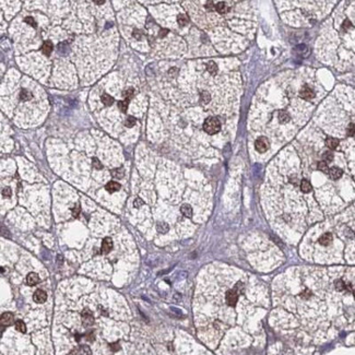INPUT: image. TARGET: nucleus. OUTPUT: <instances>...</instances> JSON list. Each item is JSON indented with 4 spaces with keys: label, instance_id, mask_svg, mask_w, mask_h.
Returning <instances> with one entry per match:
<instances>
[{
    "label": "nucleus",
    "instance_id": "obj_1",
    "mask_svg": "<svg viewBox=\"0 0 355 355\" xmlns=\"http://www.w3.org/2000/svg\"><path fill=\"white\" fill-rule=\"evenodd\" d=\"M203 129L209 135H215L221 129V123L215 117H209L203 123Z\"/></svg>",
    "mask_w": 355,
    "mask_h": 355
},
{
    "label": "nucleus",
    "instance_id": "obj_2",
    "mask_svg": "<svg viewBox=\"0 0 355 355\" xmlns=\"http://www.w3.org/2000/svg\"><path fill=\"white\" fill-rule=\"evenodd\" d=\"M269 146H270V143H269V140L264 137H261L259 139H257L256 143H255V148L256 150L260 153H263L266 151H268Z\"/></svg>",
    "mask_w": 355,
    "mask_h": 355
},
{
    "label": "nucleus",
    "instance_id": "obj_3",
    "mask_svg": "<svg viewBox=\"0 0 355 355\" xmlns=\"http://www.w3.org/2000/svg\"><path fill=\"white\" fill-rule=\"evenodd\" d=\"M226 303H227L228 306H235L238 300V293H237V290L234 289V290H228L226 292V296H225Z\"/></svg>",
    "mask_w": 355,
    "mask_h": 355
},
{
    "label": "nucleus",
    "instance_id": "obj_4",
    "mask_svg": "<svg viewBox=\"0 0 355 355\" xmlns=\"http://www.w3.org/2000/svg\"><path fill=\"white\" fill-rule=\"evenodd\" d=\"M81 317H82L83 326H85V327H90V326L93 325L94 317H93V314H92L91 310H89V309H84V310L82 311V314H81Z\"/></svg>",
    "mask_w": 355,
    "mask_h": 355
},
{
    "label": "nucleus",
    "instance_id": "obj_5",
    "mask_svg": "<svg viewBox=\"0 0 355 355\" xmlns=\"http://www.w3.org/2000/svg\"><path fill=\"white\" fill-rule=\"evenodd\" d=\"M113 248V241L110 237H105L102 241V246H101V252L103 254H108V252L112 250Z\"/></svg>",
    "mask_w": 355,
    "mask_h": 355
},
{
    "label": "nucleus",
    "instance_id": "obj_6",
    "mask_svg": "<svg viewBox=\"0 0 355 355\" xmlns=\"http://www.w3.org/2000/svg\"><path fill=\"white\" fill-rule=\"evenodd\" d=\"M33 299L35 303H38V304H42V303L46 302L47 299V294L45 291L43 290H37L35 293L33 294Z\"/></svg>",
    "mask_w": 355,
    "mask_h": 355
},
{
    "label": "nucleus",
    "instance_id": "obj_7",
    "mask_svg": "<svg viewBox=\"0 0 355 355\" xmlns=\"http://www.w3.org/2000/svg\"><path fill=\"white\" fill-rule=\"evenodd\" d=\"M299 96L304 99H311L314 96H315V93H314V91L310 89V87H307V85H305V87H303L302 90L299 91Z\"/></svg>",
    "mask_w": 355,
    "mask_h": 355
},
{
    "label": "nucleus",
    "instance_id": "obj_8",
    "mask_svg": "<svg viewBox=\"0 0 355 355\" xmlns=\"http://www.w3.org/2000/svg\"><path fill=\"white\" fill-rule=\"evenodd\" d=\"M0 320H1V326H10L14 321V316L11 313H3Z\"/></svg>",
    "mask_w": 355,
    "mask_h": 355
},
{
    "label": "nucleus",
    "instance_id": "obj_9",
    "mask_svg": "<svg viewBox=\"0 0 355 355\" xmlns=\"http://www.w3.org/2000/svg\"><path fill=\"white\" fill-rule=\"evenodd\" d=\"M40 282V277H38L37 273L35 272H30L26 277V283L30 286H34Z\"/></svg>",
    "mask_w": 355,
    "mask_h": 355
},
{
    "label": "nucleus",
    "instance_id": "obj_10",
    "mask_svg": "<svg viewBox=\"0 0 355 355\" xmlns=\"http://www.w3.org/2000/svg\"><path fill=\"white\" fill-rule=\"evenodd\" d=\"M120 187L121 186H120V184H119V183L112 180V182H108L107 184H106L105 189L109 193H116V191H118L119 189H120Z\"/></svg>",
    "mask_w": 355,
    "mask_h": 355
},
{
    "label": "nucleus",
    "instance_id": "obj_11",
    "mask_svg": "<svg viewBox=\"0 0 355 355\" xmlns=\"http://www.w3.org/2000/svg\"><path fill=\"white\" fill-rule=\"evenodd\" d=\"M53 49H54V45L50 40H45V42L43 43V45H42L43 54H45L46 56H49L51 51H53Z\"/></svg>",
    "mask_w": 355,
    "mask_h": 355
},
{
    "label": "nucleus",
    "instance_id": "obj_12",
    "mask_svg": "<svg viewBox=\"0 0 355 355\" xmlns=\"http://www.w3.org/2000/svg\"><path fill=\"white\" fill-rule=\"evenodd\" d=\"M342 169L339 168V167H332V168L329 169V176L332 179H339V178L342 176Z\"/></svg>",
    "mask_w": 355,
    "mask_h": 355
},
{
    "label": "nucleus",
    "instance_id": "obj_13",
    "mask_svg": "<svg viewBox=\"0 0 355 355\" xmlns=\"http://www.w3.org/2000/svg\"><path fill=\"white\" fill-rule=\"evenodd\" d=\"M326 144H327V146L329 149H331V150H334V149L338 148L339 140L336 139V138L329 137V138H327V140H326Z\"/></svg>",
    "mask_w": 355,
    "mask_h": 355
},
{
    "label": "nucleus",
    "instance_id": "obj_14",
    "mask_svg": "<svg viewBox=\"0 0 355 355\" xmlns=\"http://www.w3.org/2000/svg\"><path fill=\"white\" fill-rule=\"evenodd\" d=\"M331 241H332V235L330 234V233H326V234H323L319 238V244H321L323 246H328L329 244H331Z\"/></svg>",
    "mask_w": 355,
    "mask_h": 355
},
{
    "label": "nucleus",
    "instance_id": "obj_15",
    "mask_svg": "<svg viewBox=\"0 0 355 355\" xmlns=\"http://www.w3.org/2000/svg\"><path fill=\"white\" fill-rule=\"evenodd\" d=\"M110 174H112V176L114 178H117V179H120V178L124 177V175H125V171H124L123 167H118V168H114L112 169V172H110Z\"/></svg>",
    "mask_w": 355,
    "mask_h": 355
},
{
    "label": "nucleus",
    "instance_id": "obj_16",
    "mask_svg": "<svg viewBox=\"0 0 355 355\" xmlns=\"http://www.w3.org/2000/svg\"><path fill=\"white\" fill-rule=\"evenodd\" d=\"M180 211L186 218H191L193 216V208L189 204H183L182 208H180Z\"/></svg>",
    "mask_w": 355,
    "mask_h": 355
},
{
    "label": "nucleus",
    "instance_id": "obj_17",
    "mask_svg": "<svg viewBox=\"0 0 355 355\" xmlns=\"http://www.w3.org/2000/svg\"><path fill=\"white\" fill-rule=\"evenodd\" d=\"M101 99H102V102H103L104 105H106V106H110V105H113V103H114V97H112L109 94H107V93L102 94Z\"/></svg>",
    "mask_w": 355,
    "mask_h": 355
},
{
    "label": "nucleus",
    "instance_id": "obj_18",
    "mask_svg": "<svg viewBox=\"0 0 355 355\" xmlns=\"http://www.w3.org/2000/svg\"><path fill=\"white\" fill-rule=\"evenodd\" d=\"M20 98H21L22 101H24V102H28V101H30V99L33 98V95H32V93L29 91V90L22 89L21 90V93H20Z\"/></svg>",
    "mask_w": 355,
    "mask_h": 355
},
{
    "label": "nucleus",
    "instance_id": "obj_19",
    "mask_svg": "<svg viewBox=\"0 0 355 355\" xmlns=\"http://www.w3.org/2000/svg\"><path fill=\"white\" fill-rule=\"evenodd\" d=\"M300 189H302L303 193H310L313 187H311V184L306 179H303L302 183H300Z\"/></svg>",
    "mask_w": 355,
    "mask_h": 355
},
{
    "label": "nucleus",
    "instance_id": "obj_20",
    "mask_svg": "<svg viewBox=\"0 0 355 355\" xmlns=\"http://www.w3.org/2000/svg\"><path fill=\"white\" fill-rule=\"evenodd\" d=\"M278 118H279V121L281 124H285L290 120V115L286 112H284V110H281L279 113V115H278Z\"/></svg>",
    "mask_w": 355,
    "mask_h": 355
},
{
    "label": "nucleus",
    "instance_id": "obj_21",
    "mask_svg": "<svg viewBox=\"0 0 355 355\" xmlns=\"http://www.w3.org/2000/svg\"><path fill=\"white\" fill-rule=\"evenodd\" d=\"M14 327H15V329H17L19 332H21V333H25L26 332V326H25V323L22 321V320H17L14 323Z\"/></svg>",
    "mask_w": 355,
    "mask_h": 355
},
{
    "label": "nucleus",
    "instance_id": "obj_22",
    "mask_svg": "<svg viewBox=\"0 0 355 355\" xmlns=\"http://www.w3.org/2000/svg\"><path fill=\"white\" fill-rule=\"evenodd\" d=\"M215 10L218 11L219 13H221V14H224V13L227 11V7H226V3L223 1H220L218 2V3L215 4Z\"/></svg>",
    "mask_w": 355,
    "mask_h": 355
},
{
    "label": "nucleus",
    "instance_id": "obj_23",
    "mask_svg": "<svg viewBox=\"0 0 355 355\" xmlns=\"http://www.w3.org/2000/svg\"><path fill=\"white\" fill-rule=\"evenodd\" d=\"M207 70L210 72L211 74H215L218 72V66L214 61H209L207 65Z\"/></svg>",
    "mask_w": 355,
    "mask_h": 355
},
{
    "label": "nucleus",
    "instance_id": "obj_24",
    "mask_svg": "<svg viewBox=\"0 0 355 355\" xmlns=\"http://www.w3.org/2000/svg\"><path fill=\"white\" fill-rule=\"evenodd\" d=\"M177 22L179 24V26H185L189 22V19L186 14H179L177 17Z\"/></svg>",
    "mask_w": 355,
    "mask_h": 355
},
{
    "label": "nucleus",
    "instance_id": "obj_25",
    "mask_svg": "<svg viewBox=\"0 0 355 355\" xmlns=\"http://www.w3.org/2000/svg\"><path fill=\"white\" fill-rule=\"evenodd\" d=\"M210 99H211V96H210V94L208 93V92L203 91L202 93L200 94V102L203 104V105H205V104L209 103Z\"/></svg>",
    "mask_w": 355,
    "mask_h": 355
},
{
    "label": "nucleus",
    "instance_id": "obj_26",
    "mask_svg": "<svg viewBox=\"0 0 355 355\" xmlns=\"http://www.w3.org/2000/svg\"><path fill=\"white\" fill-rule=\"evenodd\" d=\"M133 93H135V90H133L132 87H129V89L125 90V91L123 92V96L126 98V101H130L133 97Z\"/></svg>",
    "mask_w": 355,
    "mask_h": 355
},
{
    "label": "nucleus",
    "instance_id": "obj_27",
    "mask_svg": "<svg viewBox=\"0 0 355 355\" xmlns=\"http://www.w3.org/2000/svg\"><path fill=\"white\" fill-rule=\"evenodd\" d=\"M128 106H129V101H119L118 102V108L119 110H121L123 113H126L128 109Z\"/></svg>",
    "mask_w": 355,
    "mask_h": 355
},
{
    "label": "nucleus",
    "instance_id": "obj_28",
    "mask_svg": "<svg viewBox=\"0 0 355 355\" xmlns=\"http://www.w3.org/2000/svg\"><path fill=\"white\" fill-rule=\"evenodd\" d=\"M135 123H137V120H135V118L133 116H128L127 118H126L125 120V126L128 128H131L133 127V126L135 125Z\"/></svg>",
    "mask_w": 355,
    "mask_h": 355
},
{
    "label": "nucleus",
    "instance_id": "obj_29",
    "mask_svg": "<svg viewBox=\"0 0 355 355\" xmlns=\"http://www.w3.org/2000/svg\"><path fill=\"white\" fill-rule=\"evenodd\" d=\"M156 228H157V230H159V233L164 234V233H166L167 230H168V225L164 222H160V223H157Z\"/></svg>",
    "mask_w": 355,
    "mask_h": 355
},
{
    "label": "nucleus",
    "instance_id": "obj_30",
    "mask_svg": "<svg viewBox=\"0 0 355 355\" xmlns=\"http://www.w3.org/2000/svg\"><path fill=\"white\" fill-rule=\"evenodd\" d=\"M334 285H336V289L338 291H343V290H345L347 284L344 283L343 280H336V281L334 282Z\"/></svg>",
    "mask_w": 355,
    "mask_h": 355
},
{
    "label": "nucleus",
    "instance_id": "obj_31",
    "mask_svg": "<svg viewBox=\"0 0 355 355\" xmlns=\"http://www.w3.org/2000/svg\"><path fill=\"white\" fill-rule=\"evenodd\" d=\"M79 352L81 353V355H91V350L87 345H81Z\"/></svg>",
    "mask_w": 355,
    "mask_h": 355
},
{
    "label": "nucleus",
    "instance_id": "obj_32",
    "mask_svg": "<svg viewBox=\"0 0 355 355\" xmlns=\"http://www.w3.org/2000/svg\"><path fill=\"white\" fill-rule=\"evenodd\" d=\"M322 157H323V162L330 163V162H332V160H333V154H332L331 152H329V151H328V152L323 153Z\"/></svg>",
    "mask_w": 355,
    "mask_h": 355
},
{
    "label": "nucleus",
    "instance_id": "obj_33",
    "mask_svg": "<svg viewBox=\"0 0 355 355\" xmlns=\"http://www.w3.org/2000/svg\"><path fill=\"white\" fill-rule=\"evenodd\" d=\"M92 166H93L95 169L103 168V165H102V163L99 162V160L97 159V157H93V159H92Z\"/></svg>",
    "mask_w": 355,
    "mask_h": 355
},
{
    "label": "nucleus",
    "instance_id": "obj_34",
    "mask_svg": "<svg viewBox=\"0 0 355 355\" xmlns=\"http://www.w3.org/2000/svg\"><path fill=\"white\" fill-rule=\"evenodd\" d=\"M318 169L323 172V173H329V168H328V164L326 162H319L318 163Z\"/></svg>",
    "mask_w": 355,
    "mask_h": 355
},
{
    "label": "nucleus",
    "instance_id": "obj_35",
    "mask_svg": "<svg viewBox=\"0 0 355 355\" xmlns=\"http://www.w3.org/2000/svg\"><path fill=\"white\" fill-rule=\"evenodd\" d=\"M355 135V125L354 124H350L347 127V135L349 137H353Z\"/></svg>",
    "mask_w": 355,
    "mask_h": 355
},
{
    "label": "nucleus",
    "instance_id": "obj_36",
    "mask_svg": "<svg viewBox=\"0 0 355 355\" xmlns=\"http://www.w3.org/2000/svg\"><path fill=\"white\" fill-rule=\"evenodd\" d=\"M24 21H25L28 24H30V25H32V26H34V28H36L35 20H34L32 17H26L25 19H24Z\"/></svg>",
    "mask_w": 355,
    "mask_h": 355
},
{
    "label": "nucleus",
    "instance_id": "obj_37",
    "mask_svg": "<svg viewBox=\"0 0 355 355\" xmlns=\"http://www.w3.org/2000/svg\"><path fill=\"white\" fill-rule=\"evenodd\" d=\"M109 347L114 352H116V351H118V350H120V345H119L118 342H115V343H112V344H109Z\"/></svg>",
    "mask_w": 355,
    "mask_h": 355
},
{
    "label": "nucleus",
    "instance_id": "obj_38",
    "mask_svg": "<svg viewBox=\"0 0 355 355\" xmlns=\"http://www.w3.org/2000/svg\"><path fill=\"white\" fill-rule=\"evenodd\" d=\"M143 201L141 200V199L140 198H137L135 200V202H133V205H135V208H140V207H142V205H143Z\"/></svg>",
    "mask_w": 355,
    "mask_h": 355
},
{
    "label": "nucleus",
    "instance_id": "obj_39",
    "mask_svg": "<svg viewBox=\"0 0 355 355\" xmlns=\"http://www.w3.org/2000/svg\"><path fill=\"white\" fill-rule=\"evenodd\" d=\"M80 207H74L72 208V215L74 216V218H78L79 216V213H80Z\"/></svg>",
    "mask_w": 355,
    "mask_h": 355
},
{
    "label": "nucleus",
    "instance_id": "obj_40",
    "mask_svg": "<svg viewBox=\"0 0 355 355\" xmlns=\"http://www.w3.org/2000/svg\"><path fill=\"white\" fill-rule=\"evenodd\" d=\"M132 36H133V37H135V38H137V40H141V31H139V30H133Z\"/></svg>",
    "mask_w": 355,
    "mask_h": 355
},
{
    "label": "nucleus",
    "instance_id": "obj_41",
    "mask_svg": "<svg viewBox=\"0 0 355 355\" xmlns=\"http://www.w3.org/2000/svg\"><path fill=\"white\" fill-rule=\"evenodd\" d=\"M2 196L3 197H10L11 196V189L9 188V187L3 188V190H2Z\"/></svg>",
    "mask_w": 355,
    "mask_h": 355
},
{
    "label": "nucleus",
    "instance_id": "obj_42",
    "mask_svg": "<svg viewBox=\"0 0 355 355\" xmlns=\"http://www.w3.org/2000/svg\"><path fill=\"white\" fill-rule=\"evenodd\" d=\"M205 8L208 9V10H215V6L213 7V2L212 1H209V2H207V4H205Z\"/></svg>",
    "mask_w": 355,
    "mask_h": 355
},
{
    "label": "nucleus",
    "instance_id": "obj_43",
    "mask_svg": "<svg viewBox=\"0 0 355 355\" xmlns=\"http://www.w3.org/2000/svg\"><path fill=\"white\" fill-rule=\"evenodd\" d=\"M349 28H351V23H350L349 20H345L344 23H343V25H342V29L345 31V30H347Z\"/></svg>",
    "mask_w": 355,
    "mask_h": 355
},
{
    "label": "nucleus",
    "instance_id": "obj_44",
    "mask_svg": "<svg viewBox=\"0 0 355 355\" xmlns=\"http://www.w3.org/2000/svg\"><path fill=\"white\" fill-rule=\"evenodd\" d=\"M167 33H168V30H167V29H163V30L160 31V37H164Z\"/></svg>",
    "mask_w": 355,
    "mask_h": 355
},
{
    "label": "nucleus",
    "instance_id": "obj_45",
    "mask_svg": "<svg viewBox=\"0 0 355 355\" xmlns=\"http://www.w3.org/2000/svg\"><path fill=\"white\" fill-rule=\"evenodd\" d=\"M87 340L89 341H94V336H93V333H89V334H87Z\"/></svg>",
    "mask_w": 355,
    "mask_h": 355
},
{
    "label": "nucleus",
    "instance_id": "obj_46",
    "mask_svg": "<svg viewBox=\"0 0 355 355\" xmlns=\"http://www.w3.org/2000/svg\"><path fill=\"white\" fill-rule=\"evenodd\" d=\"M94 2H95V3H97V4H102V3H104L105 1H104V0H102V1H96V0H95Z\"/></svg>",
    "mask_w": 355,
    "mask_h": 355
},
{
    "label": "nucleus",
    "instance_id": "obj_47",
    "mask_svg": "<svg viewBox=\"0 0 355 355\" xmlns=\"http://www.w3.org/2000/svg\"><path fill=\"white\" fill-rule=\"evenodd\" d=\"M353 295H354V298H355V289L353 290Z\"/></svg>",
    "mask_w": 355,
    "mask_h": 355
}]
</instances>
